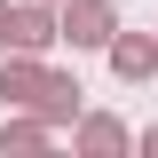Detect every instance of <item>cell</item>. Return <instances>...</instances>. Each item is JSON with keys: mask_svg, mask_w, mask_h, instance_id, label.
<instances>
[{"mask_svg": "<svg viewBox=\"0 0 158 158\" xmlns=\"http://www.w3.org/2000/svg\"><path fill=\"white\" fill-rule=\"evenodd\" d=\"M56 8H63V0H56Z\"/></svg>", "mask_w": 158, "mask_h": 158, "instance_id": "10", "label": "cell"}, {"mask_svg": "<svg viewBox=\"0 0 158 158\" xmlns=\"http://www.w3.org/2000/svg\"><path fill=\"white\" fill-rule=\"evenodd\" d=\"M79 95H87V87H79L71 71H56V79H48V95H40V118H56V127H79V111H87Z\"/></svg>", "mask_w": 158, "mask_h": 158, "instance_id": "7", "label": "cell"}, {"mask_svg": "<svg viewBox=\"0 0 158 158\" xmlns=\"http://www.w3.org/2000/svg\"><path fill=\"white\" fill-rule=\"evenodd\" d=\"M48 56H24V48H8L0 56V103L8 111H40V95H48Z\"/></svg>", "mask_w": 158, "mask_h": 158, "instance_id": "1", "label": "cell"}, {"mask_svg": "<svg viewBox=\"0 0 158 158\" xmlns=\"http://www.w3.org/2000/svg\"><path fill=\"white\" fill-rule=\"evenodd\" d=\"M56 40H63V8H56V0H16V16H8V48L48 56Z\"/></svg>", "mask_w": 158, "mask_h": 158, "instance_id": "2", "label": "cell"}, {"mask_svg": "<svg viewBox=\"0 0 158 158\" xmlns=\"http://www.w3.org/2000/svg\"><path fill=\"white\" fill-rule=\"evenodd\" d=\"M135 150H150V158H158V127H142V135H135Z\"/></svg>", "mask_w": 158, "mask_h": 158, "instance_id": "9", "label": "cell"}, {"mask_svg": "<svg viewBox=\"0 0 158 158\" xmlns=\"http://www.w3.org/2000/svg\"><path fill=\"white\" fill-rule=\"evenodd\" d=\"M56 135H63L56 118H40V111H16L8 127H0V158H32V150H48Z\"/></svg>", "mask_w": 158, "mask_h": 158, "instance_id": "5", "label": "cell"}, {"mask_svg": "<svg viewBox=\"0 0 158 158\" xmlns=\"http://www.w3.org/2000/svg\"><path fill=\"white\" fill-rule=\"evenodd\" d=\"M8 16H16V0H0V56H8Z\"/></svg>", "mask_w": 158, "mask_h": 158, "instance_id": "8", "label": "cell"}, {"mask_svg": "<svg viewBox=\"0 0 158 158\" xmlns=\"http://www.w3.org/2000/svg\"><path fill=\"white\" fill-rule=\"evenodd\" d=\"M103 56H111V71L135 87V79H150V71H158V40H150V32H118Z\"/></svg>", "mask_w": 158, "mask_h": 158, "instance_id": "6", "label": "cell"}, {"mask_svg": "<svg viewBox=\"0 0 158 158\" xmlns=\"http://www.w3.org/2000/svg\"><path fill=\"white\" fill-rule=\"evenodd\" d=\"M63 40L71 48H111L118 40V8L111 0H63Z\"/></svg>", "mask_w": 158, "mask_h": 158, "instance_id": "3", "label": "cell"}, {"mask_svg": "<svg viewBox=\"0 0 158 158\" xmlns=\"http://www.w3.org/2000/svg\"><path fill=\"white\" fill-rule=\"evenodd\" d=\"M71 150H79V158H118V150H135V127H127V118H111V111H79Z\"/></svg>", "mask_w": 158, "mask_h": 158, "instance_id": "4", "label": "cell"}]
</instances>
